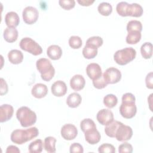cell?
<instances>
[{
	"mask_svg": "<svg viewBox=\"0 0 153 153\" xmlns=\"http://www.w3.org/2000/svg\"><path fill=\"white\" fill-rule=\"evenodd\" d=\"M69 151L71 153H82L84 152V149L82 146L79 143H73L70 146Z\"/></svg>",
	"mask_w": 153,
	"mask_h": 153,
	"instance_id": "40",
	"label": "cell"
},
{
	"mask_svg": "<svg viewBox=\"0 0 153 153\" xmlns=\"http://www.w3.org/2000/svg\"><path fill=\"white\" fill-rule=\"evenodd\" d=\"M103 77L108 84H115L120 81L121 78V73L117 68L111 67L108 68L104 72Z\"/></svg>",
	"mask_w": 153,
	"mask_h": 153,
	"instance_id": "9",
	"label": "cell"
},
{
	"mask_svg": "<svg viewBox=\"0 0 153 153\" xmlns=\"http://www.w3.org/2000/svg\"><path fill=\"white\" fill-rule=\"evenodd\" d=\"M82 101V97L79 94L77 93H71L66 99L67 105L72 108H75L78 107Z\"/></svg>",
	"mask_w": 153,
	"mask_h": 153,
	"instance_id": "23",
	"label": "cell"
},
{
	"mask_svg": "<svg viewBox=\"0 0 153 153\" xmlns=\"http://www.w3.org/2000/svg\"><path fill=\"white\" fill-rule=\"evenodd\" d=\"M59 4L62 8L69 10L75 7V1L74 0H60Z\"/></svg>",
	"mask_w": 153,
	"mask_h": 153,
	"instance_id": "37",
	"label": "cell"
},
{
	"mask_svg": "<svg viewBox=\"0 0 153 153\" xmlns=\"http://www.w3.org/2000/svg\"><path fill=\"white\" fill-rule=\"evenodd\" d=\"M77 2L82 6H90L94 1V0H78Z\"/></svg>",
	"mask_w": 153,
	"mask_h": 153,
	"instance_id": "45",
	"label": "cell"
},
{
	"mask_svg": "<svg viewBox=\"0 0 153 153\" xmlns=\"http://www.w3.org/2000/svg\"><path fill=\"white\" fill-rule=\"evenodd\" d=\"M82 44V39L78 36H71L69 39V45L73 49L79 48Z\"/></svg>",
	"mask_w": 153,
	"mask_h": 153,
	"instance_id": "34",
	"label": "cell"
},
{
	"mask_svg": "<svg viewBox=\"0 0 153 153\" xmlns=\"http://www.w3.org/2000/svg\"><path fill=\"white\" fill-rule=\"evenodd\" d=\"M103 104L108 108L115 107L118 103V99L116 96L113 94H108L103 97Z\"/></svg>",
	"mask_w": 153,
	"mask_h": 153,
	"instance_id": "31",
	"label": "cell"
},
{
	"mask_svg": "<svg viewBox=\"0 0 153 153\" xmlns=\"http://www.w3.org/2000/svg\"><path fill=\"white\" fill-rule=\"evenodd\" d=\"M16 117L23 127H27L34 124L36 121V115L27 106L19 108L16 112Z\"/></svg>",
	"mask_w": 153,
	"mask_h": 153,
	"instance_id": "3",
	"label": "cell"
},
{
	"mask_svg": "<svg viewBox=\"0 0 153 153\" xmlns=\"http://www.w3.org/2000/svg\"><path fill=\"white\" fill-rule=\"evenodd\" d=\"M141 39V33L139 31H131L128 32L126 41L128 44H135Z\"/></svg>",
	"mask_w": 153,
	"mask_h": 153,
	"instance_id": "27",
	"label": "cell"
},
{
	"mask_svg": "<svg viewBox=\"0 0 153 153\" xmlns=\"http://www.w3.org/2000/svg\"><path fill=\"white\" fill-rule=\"evenodd\" d=\"M136 50L132 47H126L117 50L114 54V61L120 65H125L134 59Z\"/></svg>",
	"mask_w": 153,
	"mask_h": 153,
	"instance_id": "5",
	"label": "cell"
},
{
	"mask_svg": "<svg viewBox=\"0 0 153 153\" xmlns=\"http://www.w3.org/2000/svg\"><path fill=\"white\" fill-rule=\"evenodd\" d=\"M14 112L13 107L8 104L2 105L0 107V122L4 123L10 120Z\"/></svg>",
	"mask_w": 153,
	"mask_h": 153,
	"instance_id": "15",
	"label": "cell"
},
{
	"mask_svg": "<svg viewBox=\"0 0 153 153\" xmlns=\"http://www.w3.org/2000/svg\"><path fill=\"white\" fill-rule=\"evenodd\" d=\"M80 128L81 130L85 133L91 129L96 128V126L94 121L91 118H85L81 121Z\"/></svg>",
	"mask_w": 153,
	"mask_h": 153,
	"instance_id": "32",
	"label": "cell"
},
{
	"mask_svg": "<svg viewBox=\"0 0 153 153\" xmlns=\"http://www.w3.org/2000/svg\"><path fill=\"white\" fill-rule=\"evenodd\" d=\"M60 133L64 139L71 140L76 137L78 134V130L74 124H66L62 126Z\"/></svg>",
	"mask_w": 153,
	"mask_h": 153,
	"instance_id": "11",
	"label": "cell"
},
{
	"mask_svg": "<svg viewBox=\"0 0 153 153\" xmlns=\"http://www.w3.org/2000/svg\"><path fill=\"white\" fill-rule=\"evenodd\" d=\"M43 149V142L41 139H36L32 142L28 147L30 153H40Z\"/></svg>",
	"mask_w": 153,
	"mask_h": 153,
	"instance_id": "29",
	"label": "cell"
},
{
	"mask_svg": "<svg viewBox=\"0 0 153 153\" xmlns=\"http://www.w3.org/2000/svg\"><path fill=\"white\" fill-rule=\"evenodd\" d=\"M98 151L100 153H114L115 152V149L111 144L103 143L99 147Z\"/></svg>",
	"mask_w": 153,
	"mask_h": 153,
	"instance_id": "36",
	"label": "cell"
},
{
	"mask_svg": "<svg viewBox=\"0 0 153 153\" xmlns=\"http://www.w3.org/2000/svg\"><path fill=\"white\" fill-rule=\"evenodd\" d=\"M132 136V128L130 126L124 125L123 123H121L116 131L115 137L118 141L125 142L130 140Z\"/></svg>",
	"mask_w": 153,
	"mask_h": 153,
	"instance_id": "10",
	"label": "cell"
},
{
	"mask_svg": "<svg viewBox=\"0 0 153 153\" xmlns=\"http://www.w3.org/2000/svg\"><path fill=\"white\" fill-rule=\"evenodd\" d=\"M5 22L8 27L15 28L20 23L19 16L14 11L8 12L5 17Z\"/></svg>",
	"mask_w": 153,
	"mask_h": 153,
	"instance_id": "18",
	"label": "cell"
},
{
	"mask_svg": "<svg viewBox=\"0 0 153 153\" xmlns=\"http://www.w3.org/2000/svg\"><path fill=\"white\" fill-rule=\"evenodd\" d=\"M116 11L120 16L123 17L132 16L139 17L142 16L143 13L142 7L139 4H128L124 1H121L117 4Z\"/></svg>",
	"mask_w": 153,
	"mask_h": 153,
	"instance_id": "2",
	"label": "cell"
},
{
	"mask_svg": "<svg viewBox=\"0 0 153 153\" xmlns=\"http://www.w3.org/2000/svg\"><path fill=\"white\" fill-rule=\"evenodd\" d=\"M97 54V48L90 44H86L82 50L83 56L87 59L94 58Z\"/></svg>",
	"mask_w": 153,
	"mask_h": 153,
	"instance_id": "25",
	"label": "cell"
},
{
	"mask_svg": "<svg viewBox=\"0 0 153 153\" xmlns=\"http://www.w3.org/2000/svg\"><path fill=\"white\" fill-rule=\"evenodd\" d=\"M137 112V107L135 102H122L120 106V113L121 116L127 119L134 117Z\"/></svg>",
	"mask_w": 153,
	"mask_h": 153,
	"instance_id": "7",
	"label": "cell"
},
{
	"mask_svg": "<svg viewBox=\"0 0 153 153\" xmlns=\"http://www.w3.org/2000/svg\"><path fill=\"white\" fill-rule=\"evenodd\" d=\"M142 30V25L139 20H132L129 21L127 25V30L128 32L131 31H139L140 32Z\"/></svg>",
	"mask_w": 153,
	"mask_h": 153,
	"instance_id": "33",
	"label": "cell"
},
{
	"mask_svg": "<svg viewBox=\"0 0 153 153\" xmlns=\"http://www.w3.org/2000/svg\"><path fill=\"white\" fill-rule=\"evenodd\" d=\"M99 13L104 16H108L112 11V7L109 2H103L99 4L97 7Z\"/></svg>",
	"mask_w": 153,
	"mask_h": 153,
	"instance_id": "30",
	"label": "cell"
},
{
	"mask_svg": "<svg viewBox=\"0 0 153 153\" xmlns=\"http://www.w3.org/2000/svg\"><path fill=\"white\" fill-rule=\"evenodd\" d=\"M84 133L85 140L91 145L96 144L100 140V134L96 128L91 129L85 132Z\"/></svg>",
	"mask_w": 153,
	"mask_h": 153,
	"instance_id": "19",
	"label": "cell"
},
{
	"mask_svg": "<svg viewBox=\"0 0 153 153\" xmlns=\"http://www.w3.org/2000/svg\"><path fill=\"white\" fill-rule=\"evenodd\" d=\"M118 152L120 153H131L133 152V146L131 144L127 142H124L119 146Z\"/></svg>",
	"mask_w": 153,
	"mask_h": 153,
	"instance_id": "39",
	"label": "cell"
},
{
	"mask_svg": "<svg viewBox=\"0 0 153 153\" xmlns=\"http://www.w3.org/2000/svg\"><path fill=\"white\" fill-rule=\"evenodd\" d=\"M39 17L38 10L32 6L25 7L22 12V17L25 23L27 25H32L35 23Z\"/></svg>",
	"mask_w": 153,
	"mask_h": 153,
	"instance_id": "8",
	"label": "cell"
},
{
	"mask_svg": "<svg viewBox=\"0 0 153 153\" xmlns=\"http://www.w3.org/2000/svg\"><path fill=\"white\" fill-rule=\"evenodd\" d=\"M140 53L144 59H150L152 56V45L149 42L143 44L140 47Z\"/></svg>",
	"mask_w": 153,
	"mask_h": 153,
	"instance_id": "28",
	"label": "cell"
},
{
	"mask_svg": "<svg viewBox=\"0 0 153 153\" xmlns=\"http://www.w3.org/2000/svg\"><path fill=\"white\" fill-rule=\"evenodd\" d=\"M36 67L44 81H50L55 74V69L48 59L41 58L38 59L36 62Z\"/></svg>",
	"mask_w": 153,
	"mask_h": 153,
	"instance_id": "4",
	"label": "cell"
},
{
	"mask_svg": "<svg viewBox=\"0 0 153 153\" xmlns=\"http://www.w3.org/2000/svg\"><path fill=\"white\" fill-rule=\"evenodd\" d=\"M20 150L19 149L14 145H10L7 147V150H6V152L7 153H10V152H20Z\"/></svg>",
	"mask_w": 153,
	"mask_h": 153,
	"instance_id": "44",
	"label": "cell"
},
{
	"mask_svg": "<svg viewBox=\"0 0 153 153\" xmlns=\"http://www.w3.org/2000/svg\"><path fill=\"white\" fill-rule=\"evenodd\" d=\"M38 134V129L36 127H32L26 130H14L11 133L10 138L13 143L22 145L36 137Z\"/></svg>",
	"mask_w": 153,
	"mask_h": 153,
	"instance_id": "1",
	"label": "cell"
},
{
	"mask_svg": "<svg viewBox=\"0 0 153 153\" xmlns=\"http://www.w3.org/2000/svg\"><path fill=\"white\" fill-rule=\"evenodd\" d=\"M56 139L53 136L46 137L44 139V149L50 153H53L56 152Z\"/></svg>",
	"mask_w": 153,
	"mask_h": 153,
	"instance_id": "26",
	"label": "cell"
},
{
	"mask_svg": "<svg viewBox=\"0 0 153 153\" xmlns=\"http://www.w3.org/2000/svg\"><path fill=\"white\" fill-rule=\"evenodd\" d=\"M19 45L22 50L27 51L33 56H38L42 53V47L35 41L29 37L22 38Z\"/></svg>",
	"mask_w": 153,
	"mask_h": 153,
	"instance_id": "6",
	"label": "cell"
},
{
	"mask_svg": "<svg viewBox=\"0 0 153 153\" xmlns=\"http://www.w3.org/2000/svg\"><path fill=\"white\" fill-rule=\"evenodd\" d=\"M152 77H153L152 72H151L147 74V75L145 78V84H146V87L149 89H152V88H153Z\"/></svg>",
	"mask_w": 153,
	"mask_h": 153,
	"instance_id": "42",
	"label": "cell"
},
{
	"mask_svg": "<svg viewBox=\"0 0 153 153\" xmlns=\"http://www.w3.org/2000/svg\"><path fill=\"white\" fill-rule=\"evenodd\" d=\"M86 73L88 76L93 81L98 79L102 75L100 66L96 63H91L87 66Z\"/></svg>",
	"mask_w": 153,
	"mask_h": 153,
	"instance_id": "13",
	"label": "cell"
},
{
	"mask_svg": "<svg viewBox=\"0 0 153 153\" xmlns=\"http://www.w3.org/2000/svg\"><path fill=\"white\" fill-rule=\"evenodd\" d=\"M85 81L83 76L79 74L74 75L70 80V86L75 91H79L84 88Z\"/></svg>",
	"mask_w": 153,
	"mask_h": 153,
	"instance_id": "16",
	"label": "cell"
},
{
	"mask_svg": "<svg viewBox=\"0 0 153 153\" xmlns=\"http://www.w3.org/2000/svg\"><path fill=\"white\" fill-rule=\"evenodd\" d=\"M18 31L14 27H6L4 30V38L8 42H14L18 38Z\"/></svg>",
	"mask_w": 153,
	"mask_h": 153,
	"instance_id": "22",
	"label": "cell"
},
{
	"mask_svg": "<svg viewBox=\"0 0 153 153\" xmlns=\"http://www.w3.org/2000/svg\"><path fill=\"white\" fill-rule=\"evenodd\" d=\"M86 44H90L98 48L103 44V39L99 36H91L87 40Z\"/></svg>",
	"mask_w": 153,
	"mask_h": 153,
	"instance_id": "35",
	"label": "cell"
},
{
	"mask_svg": "<svg viewBox=\"0 0 153 153\" xmlns=\"http://www.w3.org/2000/svg\"><path fill=\"white\" fill-rule=\"evenodd\" d=\"M93 84L94 87L97 89H102L105 87H106L108 85L106 82L105 81L103 75L99 77L98 79L93 80Z\"/></svg>",
	"mask_w": 153,
	"mask_h": 153,
	"instance_id": "38",
	"label": "cell"
},
{
	"mask_svg": "<svg viewBox=\"0 0 153 153\" xmlns=\"http://www.w3.org/2000/svg\"><path fill=\"white\" fill-rule=\"evenodd\" d=\"M121 100H122V102H135L136 98L132 93H126L123 95Z\"/></svg>",
	"mask_w": 153,
	"mask_h": 153,
	"instance_id": "41",
	"label": "cell"
},
{
	"mask_svg": "<svg viewBox=\"0 0 153 153\" xmlns=\"http://www.w3.org/2000/svg\"><path fill=\"white\" fill-rule=\"evenodd\" d=\"M96 118L100 124L106 126L114 121V114L108 109H102L97 113Z\"/></svg>",
	"mask_w": 153,
	"mask_h": 153,
	"instance_id": "12",
	"label": "cell"
},
{
	"mask_svg": "<svg viewBox=\"0 0 153 153\" xmlns=\"http://www.w3.org/2000/svg\"><path fill=\"white\" fill-rule=\"evenodd\" d=\"M121 122L118 121H112L109 124L106 125L105 128V134L110 137H115V133Z\"/></svg>",
	"mask_w": 153,
	"mask_h": 153,
	"instance_id": "24",
	"label": "cell"
},
{
	"mask_svg": "<svg viewBox=\"0 0 153 153\" xmlns=\"http://www.w3.org/2000/svg\"><path fill=\"white\" fill-rule=\"evenodd\" d=\"M47 54L52 60H58L62 55V50L57 45H51L47 49Z\"/></svg>",
	"mask_w": 153,
	"mask_h": 153,
	"instance_id": "20",
	"label": "cell"
},
{
	"mask_svg": "<svg viewBox=\"0 0 153 153\" xmlns=\"http://www.w3.org/2000/svg\"><path fill=\"white\" fill-rule=\"evenodd\" d=\"M8 58L10 63L17 65L22 62L23 60V54L22 52L19 50H11L8 53Z\"/></svg>",
	"mask_w": 153,
	"mask_h": 153,
	"instance_id": "21",
	"label": "cell"
},
{
	"mask_svg": "<svg viewBox=\"0 0 153 153\" xmlns=\"http://www.w3.org/2000/svg\"><path fill=\"white\" fill-rule=\"evenodd\" d=\"M67 90L68 88L66 83L61 80L55 81L51 87L52 94L56 97L63 96L66 93Z\"/></svg>",
	"mask_w": 153,
	"mask_h": 153,
	"instance_id": "14",
	"label": "cell"
},
{
	"mask_svg": "<svg viewBox=\"0 0 153 153\" xmlns=\"http://www.w3.org/2000/svg\"><path fill=\"white\" fill-rule=\"evenodd\" d=\"M0 81H1V93L0 94L1 96H2L7 93L8 88V85L6 81L2 78H1Z\"/></svg>",
	"mask_w": 153,
	"mask_h": 153,
	"instance_id": "43",
	"label": "cell"
},
{
	"mask_svg": "<svg viewBox=\"0 0 153 153\" xmlns=\"http://www.w3.org/2000/svg\"><path fill=\"white\" fill-rule=\"evenodd\" d=\"M31 93L33 97L37 99H41L47 94L48 88L45 84L37 83L33 86L31 90Z\"/></svg>",
	"mask_w": 153,
	"mask_h": 153,
	"instance_id": "17",
	"label": "cell"
}]
</instances>
